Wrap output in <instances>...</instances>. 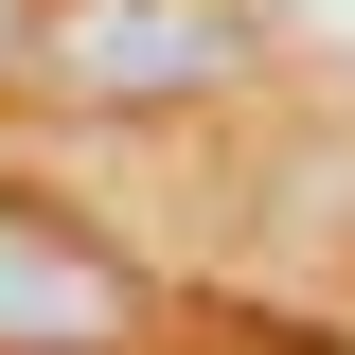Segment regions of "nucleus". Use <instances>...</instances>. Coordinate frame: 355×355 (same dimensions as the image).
I'll return each instance as SVG.
<instances>
[{"label": "nucleus", "instance_id": "obj_1", "mask_svg": "<svg viewBox=\"0 0 355 355\" xmlns=\"http://www.w3.org/2000/svg\"><path fill=\"white\" fill-rule=\"evenodd\" d=\"M231 53H249V18H231V0H89V18H53V71H71V89H107V107L214 89Z\"/></svg>", "mask_w": 355, "mask_h": 355}, {"label": "nucleus", "instance_id": "obj_2", "mask_svg": "<svg viewBox=\"0 0 355 355\" xmlns=\"http://www.w3.org/2000/svg\"><path fill=\"white\" fill-rule=\"evenodd\" d=\"M125 320H142V284L89 249V231L0 214V355H125Z\"/></svg>", "mask_w": 355, "mask_h": 355}, {"label": "nucleus", "instance_id": "obj_3", "mask_svg": "<svg viewBox=\"0 0 355 355\" xmlns=\"http://www.w3.org/2000/svg\"><path fill=\"white\" fill-rule=\"evenodd\" d=\"M284 18H320V36H338V53H355V0H284Z\"/></svg>", "mask_w": 355, "mask_h": 355}, {"label": "nucleus", "instance_id": "obj_4", "mask_svg": "<svg viewBox=\"0 0 355 355\" xmlns=\"http://www.w3.org/2000/svg\"><path fill=\"white\" fill-rule=\"evenodd\" d=\"M0 18H18V0H0Z\"/></svg>", "mask_w": 355, "mask_h": 355}]
</instances>
